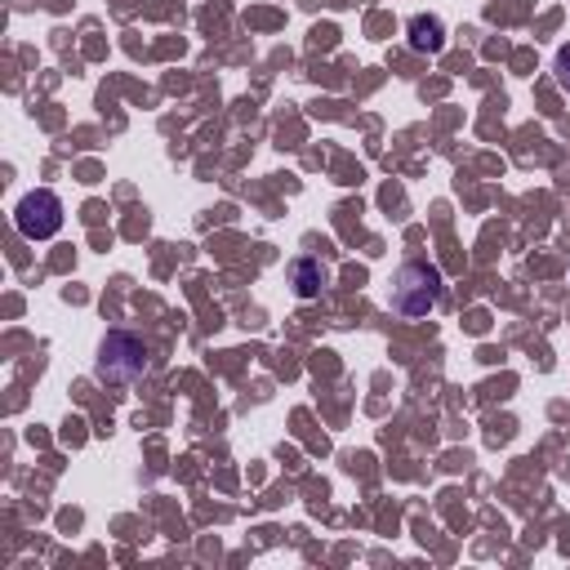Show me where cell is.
Returning <instances> with one entry per match:
<instances>
[{
    "mask_svg": "<svg viewBox=\"0 0 570 570\" xmlns=\"http://www.w3.org/2000/svg\"><path fill=\"white\" fill-rule=\"evenodd\" d=\"M441 304V272L432 263H401L397 281H393V313L401 317H428Z\"/></svg>",
    "mask_w": 570,
    "mask_h": 570,
    "instance_id": "obj_1",
    "label": "cell"
},
{
    "mask_svg": "<svg viewBox=\"0 0 570 570\" xmlns=\"http://www.w3.org/2000/svg\"><path fill=\"white\" fill-rule=\"evenodd\" d=\"M143 370H147V348H143L134 335L116 330V335H108V339H103L99 379H108V384H134Z\"/></svg>",
    "mask_w": 570,
    "mask_h": 570,
    "instance_id": "obj_2",
    "label": "cell"
},
{
    "mask_svg": "<svg viewBox=\"0 0 570 570\" xmlns=\"http://www.w3.org/2000/svg\"><path fill=\"white\" fill-rule=\"evenodd\" d=\"M14 227L28 236V241H50L59 227H63V201L54 192H28L14 210Z\"/></svg>",
    "mask_w": 570,
    "mask_h": 570,
    "instance_id": "obj_3",
    "label": "cell"
},
{
    "mask_svg": "<svg viewBox=\"0 0 570 570\" xmlns=\"http://www.w3.org/2000/svg\"><path fill=\"white\" fill-rule=\"evenodd\" d=\"M410 50H419V54H441V50H446V28H441V19L415 14V19H410Z\"/></svg>",
    "mask_w": 570,
    "mask_h": 570,
    "instance_id": "obj_4",
    "label": "cell"
},
{
    "mask_svg": "<svg viewBox=\"0 0 570 570\" xmlns=\"http://www.w3.org/2000/svg\"><path fill=\"white\" fill-rule=\"evenodd\" d=\"M291 272H295V291H299V299H317V295H322L326 272H322V263H317L313 254L295 258V263H291Z\"/></svg>",
    "mask_w": 570,
    "mask_h": 570,
    "instance_id": "obj_5",
    "label": "cell"
},
{
    "mask_svg": "<svg viewBox=\"0 0 570 570\" xmlns=\"http://www.w3.org/2000/svg\"><path fill=\"white\" fill-rule=\"evenodd\" d=\"M557 85L570 94V45H561V50H557Z\"/></svg>",
    "mask_w": 570,
    "mask_h": 570,
    "instance_id": "obj_6",
    "label": "cell"
}]
</instances>
